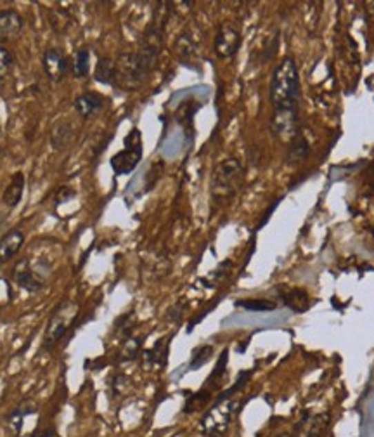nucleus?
<instances>
[{"instance_id":"26","label":"nucleus","mask_w":374,"mask_h":437,"mask_svg":"<svg viewBox=\"0 0 374 437\" xmlns=\"http://www.w3.org/2000/svg\"><path fill=\"white\" fill-rule=\"evenodd\" d=\"M227 354H229V351H227V349H224V352H222V354H220L219 362H217L215 370H213V371H212V375H210V377H208V385L217 384V382H219L220 378H222V375L226 373V367H227Z\"/></svg>"},{"instance_id":"3","label":"nucleus","mask_w":374,"mask_h":437,"mask_svg":"<svg viewBox=\"0 0 374 437\" xmlns=\"http://www.w3.org/2000/svg\"><path fill=\"white\" fill-rule=\"evenodd\" d=\"M50 273H52V266L46 259L33 262L32 259L25 257L12 269V280L19 288L26 290L28 293H37L46 287Z\"/></svg>"},{"instance_id":"1","label":"nucleus","mask_w":374,"mask_h":437,"mask_svg":"<svg viewBox=\"0 0 374 437\" xmlns=\"http://www.w3.org/2000/svg\"><path fill=\"white\" fill-rule=\"evenodd\" d=\"M268 96L274 108V117L270 122L272 132L281 137L297 134L300 82L297 63L291 57H284L272 73Z\"/></svg>"},{"instance_id":"2","label":"nucleus","mask_w":374,"mask_h":437,"mask_svg":"<svg viewBox=\"0 0 374 437\" xmlns=\"http://www.w3.org/2000/svg\"><path fill=\"white\" fill-rule=\"evenodd\" d=\"M243 184V165L236 158L220 162L212 175V195L217 200H227L236 195Z\"/></svg>"},{"instance_id":"4","label":"nucleus","mask_w":374,"mask_h":437,"mask_svg":"<svg viewBox=\"0 0 374 437\" xmlns=\"http://www.w3.org/2000/svg\"><path fill=\"white\" fill-rule=\"evenodd\" d=\"M78 316V304L75 300H64L61 302L56 309L50 314L49 321H47L46 331H43V349H52L54 345L59 344L63 340L64 335L68 333L71 327H73L75 320Z\"/></svg>"},{"instance_id":"29","label":"nucleus","mask_w":374,"mask_h":437,"mask_svg":"<svg viewBox=\"0 0 374 437\" xmlns=\"http://www.w3.org/2000/svg\"><path fill=\"white\" fill-rule=\"evenodd\" d=\"M6 224H8V212H2V210H0V231L4 229Z\"/></svg>"},{"instance_id":"6","label":"nucleus","mask_w":374,"mask_h":437,"mask_svg":"<svg viewBox=\"0 0 374 437\" xmlns=\"http://www.w3.org/2000/svg\"><path fill=\"white\" fill-rule=\"evenodd\" d=\"M237 402L234 399H227V401L215 402L212 408L208 409L201 420V430L206 437H220L229 427L230 420H233L234 413H236Z\"/></svg>"},{"instance_id":"22","label":"nucleus","mask_w":374,"mask_h":437,"mask_svg":"<svg viewBox=\"0 0 374 437\" xmlns=\"http://www.w3.org/2000/svg\"><path fill=\"white\" fill-rule=\"evenodd\" d=\"M213 356V347L212 345H199L193 351L191 361H189V370H199L201 367H205L206 362L212 359Z\"/></svg>"},{"instance_id":"14","label":"nucleus","mask_w":374,"mask_h":437,"mask_svg":"<svg viewBox=\"0 0 374 437\" xmlns=\"http://www.w3.org/2000/svg\"><path fill=\"white\" fill-rule=\"evenodd\" d=\"M23 193H25V174L23 172H16L11 177V182L6 188L4 195H2V202L8 208H14L19 205L23 200Z\"/></svg>"},{"instance_id":"9","label":"nucleus","mask_w":374,"mask_h":437,"mask_svg":"<svg viewBox=\"0 0 374 437\" xmlns=\"http://www.w3.org/2000/svg\"><path fill=\"white\" fill-rule=\"evenodd\" d=\"M241 47V33L233 23H222L215 35V42H213V49H215L217 56L226 59V57H233L234 54L239 50Z\"/></svg>"},{"instance_id":"24","label":"nucleus","mask_w":374,"mask_h":437,"mask_svg":"<svg viewBox=\"0 0 374 437\" xmlns=\"http://www.w3.org/2000/svg\"><path fill=\"white\" fill-rule=\"evenodd\" d=\"M141 345H142V340L141 338H127V340L124 342V347H121L120 351V361H132V359L137 358L139 351H141Z\"/></svg>"},{"instance_id":"17","label":"nucleus","mask_w":374,"mask_h":437,"mask_svg":"<svg viewBox=\"0 0 374 437\" xmlns=\"http://www.w3.org/2000/svg\"><path fill=\"white\" fill-rule=\"evenodd\" d=\"M71 59V73L77 79H85V77L90 75L92 64H90V50L87 47H81L73 52Z\"/></svg>"},{"instance_id":"30","label":"nucleus","mask_w":374,"mask_h":437,"mask_svg":"<svg viewBox=\"0 0 374 437\" xmlns=\"http://www.w3.org/2000/svg\"><path fill=\"white\" fill-rule=\"evenodd\" d=\"M274 437H291L290 434H281V436H274Z\"/></svg>"},{"instance_id":"28","label":"nucleus","mask_w":374,"mask_h":437,"mask_svg":"<svg viewBox=\"0 0 374 437\" xmlns=\"http://www.w3.org/2000/svg\"><path fill=\"white\" fill-rule=\"evenodd\" d=\"M30 437H61V436L54 427H47V429H37Z\"/></svg>"},{"instance_id":"21","label":"nucleus","mask_w":374,"mask_h":437,"mask_svg":"<svg viewBox=\"0 0 374 437\" xmlns=\"http://www.w3.org/2000/svg\"><path fill=\"white\" fill-rule=\"evenodd\" d=\"M234 306L244 311H251V313H267V311H274L277 304L267 299H241L236 300Z\"/></svg>"},{"instance_id":"19","label":"nucleus","mask_w":374,"mask_h":437,"mask_svg":"<svg viewBox=\"0 0 374 437\" xmlns=\"http://www.w3.org/2000/svg\"><path fill=\"white\" fill-rule=\"evenodd\" d=\"M283 300L288 307H290L293 313H305L308 309V293L307 291L300 290V288H293V290H288L283 293Z\"/></svg>"},{"instance_id":"23","label":"nucleus","mask_w":374,"mask_h":437,"mask_svg":"<svg viewBox=\"0 0 374 437\" xmlns=\"http://www.w3.org/2000/svg\"><path fill=\"white\" fill-rule=\"evenodd\" d=\"M12 64H14L12 54L4 46H0V87L8 82L9 75H11L12 71Z\"/></svg>"},{"instance_id":"5","label":"nucleus","mask_w":374,"mask_h":437,"mask_svg":"<svg viewBox=\"0 0 374 437\" xmlns=\"http://www.w3.org/2000/svg\"><path fill=\"white\" fill-rule=\"evenodd\" d=\"M125 148L111 158V168L117 175H127L135 171L142 160V137L139 128H132L125 137Z\"/></svg>"},{"instance_id":"16","label":"nucleus","mask_w":374,"mask_h":437,"mask_svg":"<svg viewBox=\"0 0 374 437\" xmlns=\"http://www.w3.org/2000/svg\"><path fill=\"white\" fill-rule=\"evenodd\" d=\"M37 409H39V406H37V402L32 401V399H26V401H23L21 405L16 406V408L8 415V423L12 429V432L14 434L21 432L25 418L26 416L33 415V413H37Z\"/></svg>"},{"instance_id":"8","label":"nucleus","mask_w":374,"mask_h":437,"mask_svg":"<svg viewBox=\"0 0 374 437\" xmlns=\"http://www.w3.org/2000/svg\"><path fill=\"white\" fill-rule=\"evenodd\" d=\"M331 415L324 413H305L304 418L295 425L291 437H324L328 432Z\"/></svg>"},{"instance_id":"20","label":"nucleus","mask_w":374,"mask_h":437,"mask_svg":"<svg viewBox=\"0 0 374 437\" xmlns=\"http://www.w3.org/2000/svg\"><path fill=\"white\" fill-rule=\"evenodd\" d=\"M49 23L57 33H68L75 25V18L68 9H52L49 12Z\"/></svg>"},{"instance_id":"25","label":"nucleus","mask_w":374,"mask_h":437,"mask_svg":"<svg viewBox=\"0 0 374 437\" xmlns=\"http://www.w3.org/2000/svg\"><path fill=\"white\" fill-rule=\"evenodd\" d=\"M210 399V392L208 391H201L198 394L191 396V398L186 401V406H184V413H193L198 408L205 406Z\"/></svg>"},{"instance_id":"27","label":"nucleus","mask_w":374,"mask_h":437,"mask_svg":"<svg viewBox=\"0 0 374 437\" xmlns=\"http://www.w3.org/2000/svg\"><path fill=\"white\" fill-rule=\"evenodd\" d=\"M75 196H77V191H75V189L61 188L59 193H57V196H56V205H61V203L68 202V200L75 198Z\"/></svg>"},{"instance_id":"12","label":"nucleus","mask_w":374,"mask_h":437,"mask_svg":"<svg viewBox=\"0 0 374 437\" xmlns=\"http://www.w3.org/2000/svg\"><path fill=\"white\" fill-rule=\"evenodd\" d=\"M73 108L83 120H88L103 110L104 97L97 93H83L73 101Z\"/></svg>"},{"instance_id":"11","label":"nucleus","mask_w":374,"mask_h":437,"mask_svg":"<svg viewBox=\"0 0 374 437\" xmlns=\"http://www.w3.org/2000/svg\"><path fill=\"white\" fill-rule=\"evenodd\" d=\"M75 137H77V127L70 120L54 122L52 128H50V146L54 150H66L68 146L73 144Z\"/></svg>"},{"instance_id":"13","label":"nucleus","mask_w":374,"mask_h":437,"mask_svg":"<svg viewBox=\"0 0 374 437\" xmlns=\"http://www.w3.org/2000/svg\"><path fill=\"white\" fill-rule=\"evenodd\" d=\"M23 243H25V233L21 229L14 228L4 233L0 238V266L9 262L21 250Z\"/></svg>"},{"instance_id":"15","label":"nucleus","mask_w":374,"mask_h":437,"mask_svg":"<svg viewBox=\"0 0 374 437\" xmlns=\"http://www.w3.org/2000/svg\"><path fill=\"white\" fill-rule=\"evenodd\" d=\"M94 80L103 86L117 87V64L113 59L106 56H101L96 63L94 70Z\"/></svg>"},{"instance_id":"10","label":"nucleus","mask_w":374,"mask_h":437,"mask_svg":"<svg viewBox=\"0 0 374 437\" xmlns=\"http://www.w3.org/2000/svg\"><path fill=\"white\" fill-rule=\"evenodd\" d=\"M25 26V19L16 9H0V42L18 39Z\"/></svg>"},{"instance_id":"18","label":"nucleus","mask_w":374,"mask_h":437,"mask_svg":"<svg viewBox=\"0 0 374 437\" xmlns=\"http://www.w3.org/2000/svg\"><path fill=\"white\" fill-rule=\"evenodd\" d=\"M177 52H179V59L180 63L186 64V66L193 68L191 63H195L196 56H198V49H196V43L195 40L191 39V35H187V33H182L175 46Z\"/></svg>"},{"instance_id":"7","label":"nucleus","mask_w":374,"mask_h":437,"mask_svg":"<svg viewBox=\"0 0 374 437\" xmlns=\"http://www.w3.org/2000/svg\"><path fill=\"white\" fill-rule=\"evenodd\" d=\"M42 68L50 82L59 84L71 71V59L57 47H49L42 54Z\"/></svg>"}]
</instances>
